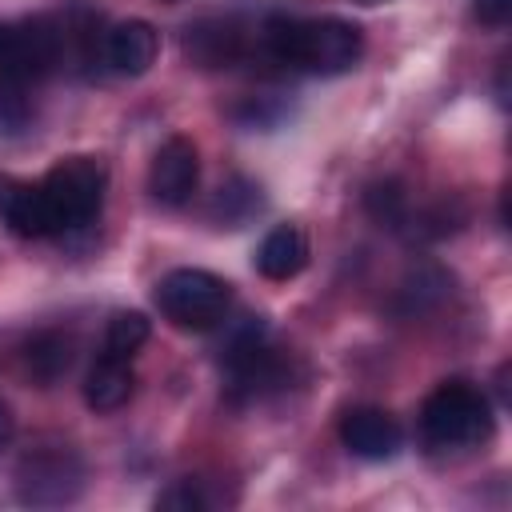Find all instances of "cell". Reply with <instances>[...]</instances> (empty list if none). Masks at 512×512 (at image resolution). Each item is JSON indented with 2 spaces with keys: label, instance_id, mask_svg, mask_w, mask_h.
I'll return each mask as SVG.
<instances>
[{
  "label": "cell",
  "instance_id": "cell-22",
  "mask_svg": "<svg viewBox=\"0 0 512 512\" xmlns=\"http://www.w3.org/2000/svg\"><path fill=\"white\" fill-rule=\"evenodd\" d=\"M8 436H12V416H8V404L0 400V448L8 444Z\"/></svg>",
  "mask_w": 512,
  "mask_h": 512
},
{
  "label": "cell",
  "instance_id": "cell-14",
  "mask_svg": "<svg viewBox=\"0 0 512 512\" xmlns=\"http://www.w3.org/2000/svg\"><path fill=\"white\" fill-rule=\"evenodd\" d=\"M68 364H72V340L64 332H40L28 344V368H32L36 380L52 384L68 372Z\"/></svg>",
  "mask_w": 512,
  "mask_h": 512
},
{
  "label": "cell",
  "instance_id": "cell-19",
  "mask_svg": "<svg viewBox=\"0 0 512 512\" xmlns=\"http://www.w3.org/2000/svg\"><path fill=\"white\" fill-rule=\"evenodd\" d=\"M156 504H160V508H172V512H200L208 500H204V492H200L196 480H176L168 492H160Z\"/></svg>",
  "mask_w": 512,
  "mask_h": 512
},
{
  "label": "cell",
  "instance_id": "cell-21",
  "mask_svg": "<svg viewBox=\"0 0 512 512\" xmlns=\"http://www.w3.org/2000/svg\"><path fill=\"white\" fill-rule=\"evenodd\" d=\"M472 16H476L480 24L500 28V24H508V16H512V0H472Z\"/></svg>",
  "mask_w": 512,
  "mask_h": 512
},
{
  "label": "cell",
  "instance_id": "cell-17",
  "mask_svg": "<svg viewBox=\"0 0 512 512\" xmlns=\"http://www.w3.org/2000/svg\"><path fill=\"white\" fill-rule=\"evenodd\" d=\"M148 332H152V328H148V316H144V312H116V316L108 320V332H104V352L132 360V352L144 348Z\"/></svg>",
  "mask_w": 512,
  "mask_h": 512
},
{
  "label": "cell",
  "instance_id": "cell-3",
  "mask_svg": "<svg viewBox=\"0 0 512 512\" xmlns=\"http://www.w3.org/2000/svg\"><path fill=\"white\" fill-rule=\"evenodd\" d=\"M156 304L180 328H212L216 320H224V312L232 304V288L216 272L172 268L156 284Z\"/></svg>",
  "mask_w": 512,
  "mask_h": 512
},
{
  "label": "cell",
  "instance_id": "cell-1",
  "mask_svg": "<svg viewBox=\"0 0 512 512\" xmlns=\"http://www.w3.org/2000/svg\"><path fill=\"white\" fill-rule=\"evenodd\" d=\"M260 36H264V48L272 60L300 64V68L320 72V76L348 72L364 52L360 28L348 20H336V16H320V20L272 16Z\"/></svg>",
  "mask_w": 512,
  "mask_h": 512
},
{
  "label": "cell",
  "instance_id": "cell-12",
  "mask_svg": "<svg viewBox=\"0 0 512 512\" xmlns=\"http://www.w3.org/2000/svg\"><path fill=\"white\" fill-rule=\"evenodd\" d=\"M132 384H136L132 364H128L124 356L104 352V356L88 368V376H84V404H88L92 412H116L120 404H128Z\"/></svg>",
  "mask_w": 512,
  "mask_h": 512
},
{
  "label": "cell",
  "instance_id": "cell-18",
  "mask_svg": "<svg viewBox=\"0 0 512 512\" xmlns=\"http://www.w3.org/2000/svg\"><path fill=\"white\" fill-rule=\"evenodd\" d=\"M448 292V276L440 272V268H420L408 284H404V296H408V308L416 312V308H424V304H432V300H440Z\"/></svg>",
  "mask_w": 512,
  "mask_h": 512
},
{
  "label": "cell",
  "instance_id": "cell-16",
  "mask_svg": "<svg viewBox=\"0 0 512 512\" xmlns=\"http://www.w3.org/2000/svg\"><path fill=\"white\" fill-rule=\"evenodd\" d=\"M364 212L384 224V228H404L408 224V196L400 180H376L364 192Z\"/></svg>",
  "mask_w": 512,
  "mask_h": 512
},
{
  "label": "cell",
  "instance_id": "cell-7",
  "mask_svg": "<svg viewBox=\"0 0 512 512\" xmlns=\"http://www.w3.org/2000/svg\"><path fill=\"white\" fill-rule=\"evenodd\" d=\"M200 184V156H196V144L188 136H168L156 156H152V168H148V192L168 204V208H180L184 200H192Z\"/></svg>",
  "mask_w": 512,
  "mask_h": 512
},
{
  "label": "cell",
  "instance_id": "cell-11",
  "mask_svg": "<svg viewBox=\"0 0 512 512\" xmlns=\"http://www.w3.org/2000/svg\"><path fill=\"white\" fill-rule=\"evenodd\" d=\"M308 264V236L296 224L272 228L256 248V272L268 280H292Z\"/></svg>",
  "mask_w": 512,
  "mask_h": 512
},
{
  "label": "cell",
  "instance_id": "cell-20",
  "mask_svg": "<svg viewBox=\"0 0 512 512\" xmlns=\"http://www.w3.org/2000/svg\"><path fill=\"white\" fill-rule=\"evenodd\" d=\"M28 120V100L20 96V84H8L4 80V88H0V128H20Z\"/></svg>",
  "mask_w": 512,
  "mask_h": 512
},
{
  "label": "cell",
  "instance_id": "cell-4",
  "mask_svg": "<svg viewBox=\"0 0 512 512\" xmlns=\"http://www.w3.org/2000/svg\"><path fill=\"white\" fill-rule=\"evenodd\" d=\"M104 164L92 156H68L44 176V200L56 216V232L84 228L88 220L100 216L104 204Z\"/></svg>",
  "mask_w": 512,
  "mask_h": 512
},
{
  "label": "cell",
  "instance_id": "cell-23",
  "mask_svg": "<svg viewBox=\"0 0 512 512\" xmlns=\"http://www.w3.org/2000/svg\"><path fill=\"white\" fill-rule=\"evenodd\" d=\"M364 4H380V0H364Z\"/></svg>",
  "mask_w": 512,
  "mask_h": 512
},
{
  "label": "cell",
  "instance_id": "cell-9",
  "mask_svg": "<svg viewBox=\"0 0 512 512\" xmlns=\"http://www.w3.org/2000/svg\"><path fill=\"white\" fill-rule=\"evenodd\" d=\"M340 440L360 460H388L400 452V424L384 408H352L340 420Z\"/></svg>",
  "mask_w": 512,
  "mask_h": 512
},
{
  "label": "cell",
  "instance_id": "cell-8",
  "mask_svg": "<svg viewBox=\"0 0 512 512\" xmlns=\"http://www.w3.org/2000/svg\"><path fill=\"white\" fill-rule=\"evenodd\" d=\"M0 220L16 236H28V240L56 236V216H52V208L44 200V188L40 184H24L16 176H0Z\"/></svg>",
  "mask_w": 512,
  "mask_h": 512
},
{
  "label": "cell",
  "instance_id": "cell-2",
  "mask_svg": "<svg viewBox=\"0 0 512 512\" xmlns=\"http://www.w3.org/2000/svg\"><path fill=\"white\" fill-rule=\"evenodd\" d=\"M420 428H424V440L436 448H468V444L488 440L492 408L484 392L472 388L468 380H448L424 400Z\"/></svg>",
  "mask_w": 512,
  "mask_h": 512
},
{
  "label": "cell",
  "instance_id": "cell-10",
  "mask_svg": "<svg viewBox=\"0 0 512 512\" xmlns=\"http://www.w3.org/2000/svg\"><path fill=\"white\" fill-rule=\"evenodd\" d=\"M160 36L148 20H124L104 36V56L120 76H144L156 64Z\"/></svg>",
  "mask_w": 512,
  "mask_h": 512
},
{
  "label": "cell",
  "instance_id": "cell-5",
  "mask_svg": "<svg viewBox=\"0 0 512 512\" xmlns=\"http://www.w3.org/2000/svg\"><path fill=\"white\" fill-rule=\"evenodd\" d=\"M84 484L80 456L68 444H36L16 460V496L20 504L52 508L76 500Z\"/></svg>",
  "mask_w": 512,
  "mask_h": 512
},
{
  "label": "cell",
  "instance_id": "cell-15",
  "mask_svg": "<svg viewBox=\"0 0 512 512\" xmlns=\"http://www.w3.org/2000/svg\"><path fill=\"white\" fill-rule=\"evenodd\" d=\"M252 212H260V188L244 176H232L220 192H216V204H212V216L228 228H240Z\"/></svg>",
  "mask_w": 512,
  "mask_h": 512
},
{
  "label": "cell",
  "instance_id": "cell-13",
  "mask_svg": "<svg viewBox=\"0 0 512 512\" xmlns=\"http://www.w3.org/2000/svg\"><path fill=\"white\" fill-rule=\"evenodd\" d=\"M184 52L204 64V68H216V64H232L236 52H240V32L224 20H200L196 28H188L184 36Z\"/></svg>",
  "mask_w": 512,
  "mask_h": 512
},
{
  "label": "cell",
  "instance_id": "cell-6",
  "mask_svg": "<svg viewBox=\"0 0 512 512\" xmlns=\"http://www.w3.org/2000/svg\"><path fill=\"white\" fill-rule=\"evenodd\" d=\"M64 56V32L60 24L36 16L24 24H0V80L28 84L48 76Z\"/></svg>",
  "mask_w": 512,
  "mask_h": 512
}]
</instances>
